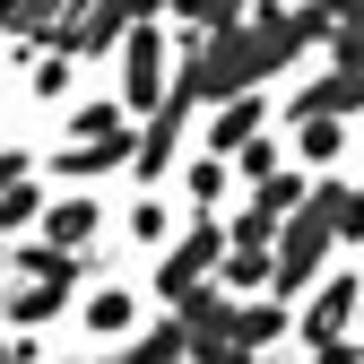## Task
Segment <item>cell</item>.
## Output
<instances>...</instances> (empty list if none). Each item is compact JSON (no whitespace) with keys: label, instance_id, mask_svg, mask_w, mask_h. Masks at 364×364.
<instances>
[{"label":"cell","instance_id":"obj_1","mask_svg":"<svg viewBox=\"0 0 364 364\" xmlns=\"http://www.w3.org/2000/svg\"><path fill=\"white\" fill-rule=\"evenodd\" d=\"M156 61H165V53H156V35H139V43H130V96H139V105L156 96Z\"/></svg>","mask_w":364,"mask_h":364},{"label":"cell","instance_id":"obj_2","mask_svg":"<svg viewBox=\"0 0 364 364\" xmlns=\"http://www.w3.org/2000/svg\"><path fill=\"white\" fill-rule=\"evenodd\" d=\"M252 122H260V105H235V113H225V122H217V148H235V139H243V130H252Z\"/></svg>","mask_w":364,"mask_h":364},{"label":"cell","instance_id":"obj_3","mask_svg":"<svg viewBox=\"0 0 364 364\" xmlns=\"http://www.w3.org/2000/svg\"><path fill=\"white\" fill-rule=\"evenodd\" d=\"M0 364H9V355H0Z\"/></svg>","mask_w":364,"mask_h":364}]
</instances>
